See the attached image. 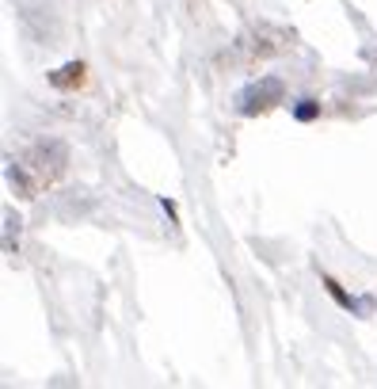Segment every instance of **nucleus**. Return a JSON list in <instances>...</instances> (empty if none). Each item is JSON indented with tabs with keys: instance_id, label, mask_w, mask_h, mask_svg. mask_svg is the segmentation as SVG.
Wrapping results in <instances>:
<instances>
[{
	"instance_id": "nucleus-2",
	"label": "nucleus",
	"mask_w": 377,
	"mask_h": 389,
	"mask_svg": "<svg viewBox=\"0 0 377 389\" xmlns=\"http://www.w3.org/2000/svg\"><path fill=\"white\" fill-rule=\"evenodd\" d=\"M81 73H84V65H81V61H73V65H65V69L53 73L50 81L58 84V88H69V84H81Z\"/></svg>"
},
{
	"instance_id": "nucleus-3",
	"label": "nucleus",
	"mask_w": 377,
	"mask_h": 389,
	"mask_svg": "<svg viewBox=\"0 0 377 389\" xmlns=\"http://www.w3.org/2000/svg\"><path fill=\"white\" fill-rule=\"evenodd\" d=\"M320 115V103H313V99H305V103H297V118L309 122V118H316Z\"/></svg>"
},
{
	"instance_id": "nucleus-1",
	"label": "nucleus",
	"mask_w": 377,
	"mask_h": 389,
	"mask_svg": "<svg viewBox=\"0 0 377 389\" xmlns=\"http://www.w3.org/2000/svg\"><path fill=\"white\" fill-rule=\"evenodd\" d=\"M274 103H282V81L263 76L259 84H252L248 92L240 96V115H259V111H267Z\"/></svg>"
}]
</instances>
